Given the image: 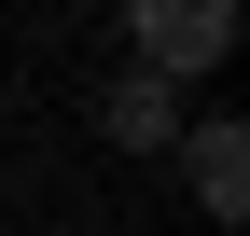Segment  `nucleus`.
Instances as JSON below:
<instances>
[{"mask_svg": "<svg viewBox=\"0 0 250 236\" xmlns=\"http://www.w3.org/2000/svg\"><path fill=\"white\" fill-rule=\"evenodd\" d=\"M223 42H236V14H208V0H181V14L153 0V14H139V56H153V70H208Z\"/></svg>", "mask_w": 250, "mask_h": 236, "instance_id": "nucleus-1", "label": "nucleus"}, {"mask_svg": "<svg viewBox=\"0 0 250 236\" xmlns=\"http://www.w3.org/2000/svg\"><path fill=\"white\" fill-rule=\"evenodd\" d=\"M195 195L236 222V195H250V153H236V125H208V139H195Z\"/></svg>", "mask_w": 250, "mask_h": 236, "instance_id": "nucleus-2", "label": "nucleus"}]
</instances>
